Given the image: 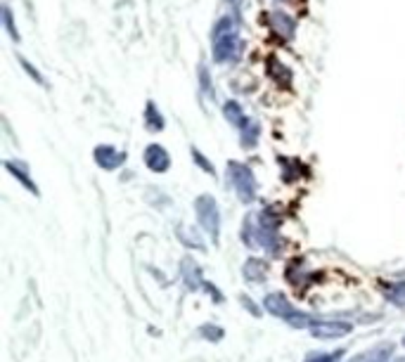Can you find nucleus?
Segmentation results:
<instances>
[{
  "mask_svg": "<svg viewBox=\"0 0 405 362\" xmlns=\"http://www.w3.org/2000/svg\"><path fill=\"white\" fill-rule=\"evenodd\" d=\"M5 168L10 170V173H12L14 177H17V180H19L21 185H24V187H26L28 192H31L33 197H38V194H40V190L36 187V182H33V177L28 175V166H26L24 161H12V159H7V161H5Z\"/></svg>",
  "mask_w": 405,
  "mask_h": 362,
  "instance_id": "obj_11",
  "label": "nucleus"
},
{
  "mask_svg": "<svg viewBox=\"0 0 405 362\" xmlns=\"http://www.w3.org/2000/svg\"><path fill=\"white\" fill-rule=\"evenodd\" d=\"M237 131H239L242 149H256V145H259V140H261V124H259V121L249 116L244 124L237 128Z\"/></svg>",
  "mask_w": 405,
  "mask_h": 362,
  "instance_id": "obj_10",
  "label": "nucleus"
},
{
  "mask_svg": "<svg viewBox=\"0 0 405 362\" xmlns=\"http://www.w3.org/2000/svg\"><path fill=\"white\" fill-rule=\"evenodd\" d=\"M142 161H145V166L152 170V173H159V175L166 173V170L171 168V154L161 145H156V142L145 147V152H142Z\"/></svg>",
  "mask_w": 405,
  "mask_h": 362,
  "instance_id": "obj_8",
  "label": "nucleus"
},
{
  "mask_svg": "<svg viewBox=\"0 0 405 362\" xmlns=\"http://www.w3.org/2000/svg\"><path fill=\"white\" fill-rule=\"evenodd\" d=\"M242 275H244L247 282L261 284L263 280H266V275H268L266 260H261V258H249V260L244 263V268H242Z\"/></svg>",
  "mask_w": 405,
  "mask_h": 362,
  "instance_id": "obj_14",
  "label": "nucleus"
},
{
  "mask_svg": "<svg viewBox=\"0 0 405 362\" xmlns=\"http://www.w3.org/2000/svg\"><path fill=\"white\" fill-rule=\"evenodd\" d=\"M178 237H180V241H183L185 246H195V248H199V251L204 248L202 239L195 237V230H190V234H185V227L180 225V227H178Z\"/></svg>",
  "mask_w": 405,
  "mask_h": 362,
  "instance_id": "obj_23",
  "label": "nucleus"
},
{
  "mask_svg": "<svg viewBox=\"0 0 405 362\" xmlns=\"http://www.w3.org/2000/svg\"><path fill=\"white\" fill-rule=\"evenodd\" d=\"M244 53L239 35V21L232 14H223L211 28V55L216 64H237Z\"/></svg>",
  "mask_w": 405,
  "mask_h": 362,
  "instance_id": "obj_1",
  "label": "nucleus"
},
{
  "mask_svg": "<svg viewBox=\"0 0 405 362\" xmlns=\"http://www.w3.org/2000/svg\"><path fill=\"white\" fill-rule=\"evenodd\" d=\"M223 116H225L227 124H232L234 128H239L249 119L237 99H225V102H223Z\"/></svg>",
  "mask_w": 405,
  "mask_h": 362,
  "instance_id": "obj_15",
  "label": "nucleus"
},
{
  "mask_svg": "<svg viewBox=\"0 0 405 362\" xmlns=\"http://www.w3.org/2000/svg\"><path fill=\"white\" fill-rule=\"evenodd\" d=\"M384 296H387L389 303L405 308V280L394 282V284H387V287H384Z\"/></svg>",
  "mask_w": 405,
  "mask_h": 362,
  "instance_id": "obj_17",
  "label": "nucleus"
},
{
  "mask_svg": "<svg viewBox=\"0 0 405 362\" xmlns=\"http://www.w3.org/2000/svg\"><path fill=\"white\" fill-rule=\"evenodd\" d=\"M227 182L232 185L234 194L242 204H254L259 194V182H256L254 170L242 161H227Z\"/></svg>",
  "mask_w": 405,
  "mask_h": 362,
  "instance_id": "obj_3",
  "label": "nucleus"
},
{
  "mask_svg": "<svg viewBox=\"0 0 405 362\" xmlns=\"http://www.w3.org/2000/svg\"><path fill=\"white\" fill-rule=\"evenodd\" d=\"M190 152H192V159H195V163H197L199 168L204 170V173H209V175H216V168H213V163H211L209 159H206V156H204L202 152H199L197 147H192Z\"/></svg>",
  "mask_w": 405,
  "mask_h": 362,
  "instance_id": "obj_20",
  "label": "nucleus"
},
{
  "mask_svg": "<svg viewBox=\"0 0 405 362\" xmlns=\"http://www.w3.org/2000/svg\"><path fill=\"white\" fill-rule=\"evenodd\" d=\"M3 26H5L7 35L12 38V43H21V33H19L17 24H14V14L10 10V5H3Z\"/></svg>",
  "mask_w": 405,
  "mask_h": 362,
  "instance_id": "obj_18",
  "label": "nucleus"
},
{
  "mask_svg": "<svg viewBox=\"0 0 405 362\" xmlns=\"http://www.w3.org/2000/svg\"><path fill=\"white\" fill-rule=\"evenodd\" d=\"M199 336H204L206 341H220L223 339V329L216 324H202L199 327Z\"/></svg>",
  "mask_w": 405,
  "mask_h": 362,
  "instance_id": "obj_22",
  "label": "nucleus"
},
{
  "mask_svg": "<svg viewBox=\"0 0 405 362\" xmlns=\"http://www.w3.org/2000/svg\"><path fill=\"white\" fill-rule=\"evenodd\" d=\"M394 355V344H379L367 348L365 353H358L351 362H389Z\"/></svg>",
  "mask_w": 405,
  "mask_h": 362,
  "instance_id": "obj_13",
  "label": "nucleus"
},
{
  "mask_svg": "<svg viewBox=\"0 0 405 362\" xmlns=\"http://www.w3.org/2000/svg\"><path fill=\"white\" fill-rule=\"evenodd\" d=\"M180 273H183L185 287H188L190 291H199V289L206 287V280H204V275H202V268H199L197 263L190 258V256H188V258H183Z\"/></svg>",
  "mask_w": 405,
  "mask_h": 362,
  "instance_id": "obj_9",
  "label": "nucleus"
},
{
  "mask_svg": "<svg viewBox=\"0 0 405 362\" xmlns=\"http://www.w3.org/2000/svg\"><path fill=\"white\" fill-rule=\"evenodd\" d=\"M92 159H95V163L102 170H119L126 163L128 156L114 145H97L92 149Z\"/></svg>",
  "mask_w": 405,
  "mask_h": 362,
  "instance_id": "obj_7",
  "label": "nucleus"
},
{
  "mask_svg": "<svg viewBox=\"0 0 405 362\" xmlns=\"http://www.w3.org/2000/svg\"><path fill=\"white\" fill-rule=\"evenodd\" d=\"M308 331L313 334V339L318 341H337L346 334L353 331V324L351 322H344V319H315Z\"/></svg>",
  "mask_w": 405,
  "mask_h": 362,
  "instance_id": "obj_5",
  "label": "nucleus"
},
{
  "mask_svg": "<svg viewBox=\"0 0 405 362\" xmlns=\"http://www.w3.org/2000/svg\"><path fill=\"white\" fill-rule=\"evenodd\" d=\"M344 358V351H332V353H310L303 362H337Z\"/></svg>",
  "mask_w": 405,
  "mask_h": 362,
  "instance_id": "obj_21",
  "label": "nucleus"
},
{
  "mask_svg": "<svg viewBox=\"0 0 405 362\" xmlns=\"http://www.w3.org/2000/svg\"><path fill=\"white\" fill-rule=\"evenodd\" d=\"M242 305H244V308H247L249 312H252L254 317H259V315H261V310L252 303V298H249V296H242Z\"/></svg>",
  "mask_w": 405,
  "mask_h": 362,
  "instance_id": "obj_24",
  "label": "nucleus"
},
{
  "mask_svg": "<svg viewBox=\"0 0 405 362\" xmlns=\"http://www.w3.org/2000/svg\"><path fill=\"white\" fill-rule=\"evenodd\" d=\"M197 78H199V90H202V95L209 97V99H216V88H213L211 71H209V67H206L204 62L197 67Z\"/></svg>",
  "mask_w": 405,
  "mask_h": 362,
  "instance_id": "obj_16",
  "label": "nucleus"
},
{
  "mask_svg": "<svg viewBox=\"0 0 405 362\" xmlns=\"http://www.w3.org/2000/svg\"><path fill=\"white\" fill-rule=\"evenodd\" d=\"M142 119H145V128L149 133H161L163 128H166V119H163L161 109L156 106V102H152V99H147V102H145Z\"/></svg>",
  "mask_w": 405,
  "mask_h": 362,
  "instance_id": "obj_12",
  "label": "nucleus"
},
{
  "mask_svg": "<svg viewBox=\"0 0 405 362\" xmlns=\"http://www.w3.org/2000/svg\"><path fill=\"white\" fill-rule=\"evenodd\" d=\"M263 308H266L270 315L280 317L282 322H287L291 327H296V329H308V327L315 322L310 315H306V312L296 310L294 305H291V301L284 294H280V291H273V294H268L266 298H263Z\"/></svg>",
  "mask_w": 405,
  "mask_h": 362,
  "instance_id": "obj_2",
  "label": "nucleus"
},
{
  "mask_svg": "<svg viewBox=\"0 0 405 362\" xmlns=\"http://www.w3.org/2000/svg\"><path fill=\"white\" fill-rule=\"evenodd\" d=\"M19 67H21V69H24V71H26V74H28V76H31V81H33V83H38V85H48V81H45V76H43V74H40V71H38V69H36V67H33V64H31V62H28V60H26V57H19Z\"/></svg>",
  "mask_w": 405,
  "mask_h": 362,
  "instance_id": "obj_19",
  "label": "nucleus"
},
{
  "mask_svg": "<svg viewBox=\"0 0 405 362\" xmlns=\"http://www.w3.org/2000/svg\"><path fill=\"white\" fill-rule=\"evenodd\" d=\"M403 346H405V336H403Z\"/></svg>",
  "mask_w": 405,
  "mask_h": 362,
  "instance_id": "obj_26",
  "label": "nucleus"
},
{
  "mask_svg": "<svg viewBox=\"0 0 405 362\" xmlns=\"http://www.w3.org/2000/svg\"><path fill=\"white\" fill-rule=\"evenodd\" d=\"M277 3H291V0H277Z\"/></svg>",
  "mask_w": 405,
  "mask_h": 362,
  "instance_id": "obj_25",
  "label": "nucleus"
},
{
  "mask_svg": "<svg viewBox=\"0 0 405 362\" xmlns=\"http://www.w3.org/2000/svg\"><path fill=\"white\" fill-rule=\"evenodd\" d=\"M195 213H197V223L202 225V230L209 234L211 241L216 244L220 237V209L218 202L211 194H199L195 199Z\"/></svg>",
  "mask_w": 405,
  "mask_h": 362,
  "instance_id": "obj_4",
  "label": "nucleus"
},
{
  "mask_svg": "<svg viewBox=\"0 0 405 362\" xmlns=\"http://www.w3.org/2000/svg\"><path fill=\"white\" fill-rule=\"evenodd\" d=\"M266 21H268V28L273 31V35H277L282 43H289L294 40L296 35V21L289 17L284 10H273L266 14Z\"/></svg>",
  "mask_w": 405,
  "mask_h": 362,
  "instance_id": "obj_6",
  "label": "nucleus"
}]
</instances>
